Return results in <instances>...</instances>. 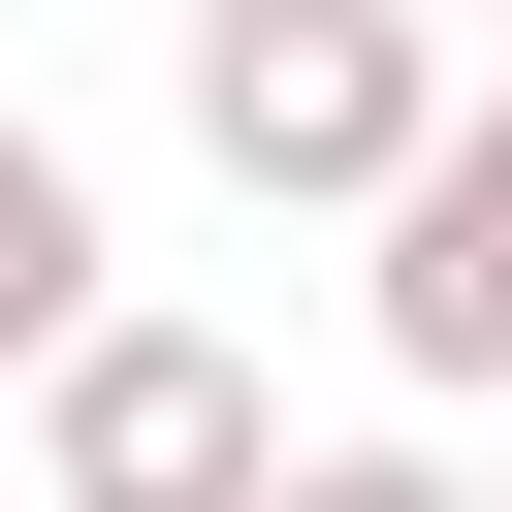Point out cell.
Returning <instances> with one entry per match:
<instances>
[{
    "mask_svg": "<svg viewBox=\"0 0 512 512\" xmlns=\"http://www.w3.org/2000/svg\"><path fill=\"white\" fill-rule=\"evenodd\" d=\"M416 128H448V32H416V0H192V160H224V192L384 224Z\"/></svg>",
    "mask_w": 512,
    "mask_h": 512,
    "instance_id": "1",
    "label": "cell"
},
{
    "mask_svg": "<svg viewBox=\"0 0 512 512\" xmlns=\"http://www.w3.org/2000/svg\"><path fill=\"white\" fill-rule=\"evenodd\" d=\"M256 480H288V384H256L224 320L96 288V320L32 352V512H256Z\"/></svg>",
    "mask_w": 512,
    "mask_h": 512,
    "instance_id": "2",
    "label": "cell"
},
{
    "mask_svg": "<svg viewBox=\"0 0 512 512\" xmlns=\"http://www.w3.org/2000/svg\"><path fill=\"white\" fill-rule=\"evenodd\" d=\"M352 320H384V384H416V416H480V384H512V96H448V128L384 160Z\"/></svg>",
    "mask_w": 512,
    "mask_h": 512,
    "instance_id": "3",
    "label": "cell"
},
{
    "mask_svg": "<svg viewBox=\"0 0 512 512\" xmlns=\"http://www.w3.org/2000/svg\"><path fill=\"white\" fill-rule=\"evenodd\" d=\"M64 320H96V160H64L32 96H0V384H32Z\"/></svg>",
    "mask_w": 512,
    "mask_h": 512,
    "instance_id": "4",
    "label": "cell"
},
{
    "mask_svg": "<svg viewBox=\"0 0 512 512\" xmlns=\"http://www.w3.org/2000/svg\"><path fill=\"white\" fill-rule=\"evenodd\" d=\"M256 512H480V480H448V448H288Z\"/></svg>",
    "mask_w": 512,
    "mask_h": 512,
    "instance_id": "5",
    "label": "cell"
},
{
    "mask_svg": "<svg viewBox=\"0 0 512 512\" xmlns=\"http://www.w3.org/2000/svg\"><path fill=\"white\" fill-rule=\"evenodd\" d=\"M480 512H512V480H480Z\"/></svg>",
    "mask_w": 512,
    "mask_h": 512,
    "instance_id": "6",
    "label": "cell"
}]
</instances>
